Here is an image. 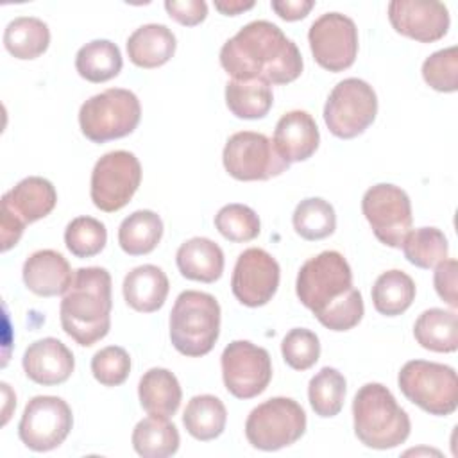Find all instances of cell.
Masks as SVG:
<instances>
[{
	"label": "cell",
	"mask_w": 458,
	"mask_h": 458,
	"mask_svg": "<svg viewBox=\"0 0 458 458\" xmlns=\"http://www.w3.org/2000/svg\"><path fill=\"white\" fill-rule=\"evenodd\" d=\"M220 64L236 81L259 79L268 84L293 82L304 66L297 45L267 20H254L227 39Z\"/></svg>",
	"instance_id": "6da1fadb"
},
{
	"label": "cell",
	"mask_w": 458,
	"mask_h": 458,
	"mask_svg": "<svg viewBox=\"0 0 458 458\" xmlns=\"http://www.w3.org/2000/svg\"><path fill=\"white\" fill-rule=\"evenodd\" d=\"M295 293L331 331L352 329L365 311L361 293L352 286L351 267L336 250H324L301 267Z\"/></svg>",
	"instance_id": "7a4b0ae2"
},
{
	"label": "cell",
	"mask_w": 458,
	"mask_h": 458,
	"mask_svg": "<svg viewBox=\"0 0 458 458\" xmlns=\"http://www.w3.org/2000/svg\"><path fill=\"white\" fill-rule=\"evenodd\" d=\"M111 276L102 267L77 268L59 308L63 331L79 345L89 347L111 327Z\"/></svg>",
	"instance_id": "3957f363"
},
{
	"label": "cell",
	"mask_w": 458,
	"mask_h": 458,
	"mask_svg": "<svg viewBox=\"0 0 458 458\" xmlns=\"http://www.w3.org/2000/svg\"><path fill=\"white\" fill-rule=\"evenodd\" d=\"M354 435L372 449H392L410 437V417L381 383L363 385L352 401Z\"/></svg>",
	"instance_id": "277c9868"
},
{
	"label": "cell",
	"mask_w": 458,
	"mask_h": 458,
	"mask_svg": "<svg viewBox=\"0 0 458 458\" xmlns=\"http://www.w3.org/2000/svg\"><path fill=\"white\" fill-rule=\"evenodd\" d=\"M220 335V304L206 292L184 290L170 311V340L184 356L208 354Z\"/></svg>",
	"instance_id": "5b68a950"
},
{
	"label": "cell",
	"mask_w": 458,
	"mask_h": 458,
	"mask_svg": "<svg viewBox=\"0 0 458 458\" xmlns=\"http://www.w3.org/2000/svg\"><path fill=\"white\" fill-rule=\"evenodd\" d=\"M403 395L429 415L447 417L458 406V377L449 365L411 360L403 365L397 376Z\"/></svg>",
	"instance_id": "8992f818"
},
{
	"label": "cell",
	"mask_w": 458,
	"mask_h": 458,
	"mask_svg": "<svg viewBox=\"0 0 458 458\" xmlns=\"http://www.w3.org/2000/svg\"><path fill=\"white\" fill-rule=\"evenodd\" d=\"M138 97L123 88H109L89 97L79 109L82 134L93 143H106L129 136L140 123Z\"/></svg>",
	"instance_id": "52a82bcc"
},
{
	"label": "cell",
	"mask_w": 458,
	"mask_h": 458,
	"mask_svg": "<svg viewBox=\"0 0 458 458\" xmlns=\"http://www.w3.org/2000/svg\"><path fill=\"white\" fill-rule=\"evenodd\" d=\"M306 431V413L290 397H272L258 404L245 420L249 444L261 451H277L295 444Z\"/></svg>",
	"instance_id": "ba28073f"
},
{
	"label": "cell",
	"mask_w": 458,
	"mask_h": 458,
	"mask_svg": "<svg viewBox=\"0 0 458 458\" xmlns=\"http://www.w3.org/2000/svg\"><path fill=\"white\" fill-rule=\"evenodd\" d=\"M377 114V97L372 86L358 77L340 81L324 106V122L329 132L342 140L363 134Z\"/></svg>",
	"instance_id": "9c48e42d"
},
{
	"label": "cell",
	"mask_w": 458,
	"mask_h": 458,
	"mask_svg": "<svg viewBox=\"0 0 458 458\" xmlns=\"http://www.w3.org/2000/svg\"><path fill=\"white\" fill-rule=\"evenodd\" d=\"M57 191L45 177H25L2 195V250L18 243L27 224L50 215L55 208Z\"/></svg>",
	"instance_id": "30bf717a"
},
{
	"label": "cell",
	"mask_w": 458,
	"mask_h": 458,
	"mask_svg": "<svg viewBox=\"0 0 458 458\" xmlns=\"http://www.w3.org/2000/svg\"><path fill=\"white\" fill-rule=\"evenodd\" d=\"M222 161L225 172L238 181H268L288 170L270 138L261 132L242 131L225 141Z\"/></svg>",
	"instance_id": "8fae6325"
},
{
	"label": "cell",
	"mask_w": 458,
	"mask_h": 458,
	"mask_svg": "<svg viewBox=\"0 0 458 458\" xmlns=\"http://www.w3.org/2000/svg\"><path fill=\"white\" fill-rule=\"evenodd\" d=\"M141 182V165L132 152L113 150L93 166L89 195L93 204L106 213H114L129 204Z\"/></svg>",
	"instance_id": "7c38bea8"
},
{
	"label": "cell",
	"mask_w": 458,
	"mask_h": 458,
	"mask_svg": "<svg viewBox=\"0 0 458 458\" xmlns=\"http://www.w3.org/2000/svg\"><path fill=\"white\" fill-rule=\"evenodd\" d=\"M361 211L381 243L401 249L413 222L411 202L403 188L390 182L374 184L361 199Z\"/></svg>",
	"instance_id": "4fadbf2b"
},
{
	"label": "cell",
	"mask_w": 458,
	"mask_h": 458,
	"mask_svg": "<svg viewBox=\"0 0 458 458\" xmlns=\"http://www.w3.org/2000/svg\"><path fill=\"white\" fill-rule=\"evenodd\" d=\"M220 365L227 392L238 399L259 395L272 379L268 351L247 340L231 342L220 356Z\"/></svg>",
	"instance_id": "5bb4252c"
},
{
	"label": "cell",
	"mask_w": 458,
	"mask_h": 458,
	"mask_svg": "<svg viewBox=\"0 0 458 458\" xmlns=\"http://www.w3.org/2000/svg\"><path fill=\"white\" fill-rule=\"evenodd\" d=\"M73 426L68 403L55 395L32 397L20 419V440L32 451H50L59 447Z\"/></svg>",
	"instance_id": "9a60e30c"
},
{
	"label": "cell",
	"mask_w": 458,
	"mask_h": 458,
	"mask_svg": "<svg viewBox=\"0 0 458 458\" xmlns=\"http://www.w3.org/2000/svg\"><path fill=\"white\" fill-rule=\"evenodd\" d=\"M308 41L313 59L327 72L347 70L358 55L356 23L340 13L318 16L308 30Z\"/></svg>",
	"instance_id": "2e32d148"
},
{
	"label": "cell",
	"mask_w": 458,
	"mask_h": 458,
	"mask_svg": "<svg viewBox=\"0 0 458 458\" xmlns=\"http://www.w3.org/2000/svg\"><path fill=\"white\" fill-rule=\"evenodd\" d=\"M279 263L263 249H245L234 265L231 277L233 295L249 308L265 306L279 286Z\"/></svg>",
	"instance_id": "e0dca14e"
},
{
	"label": "cell",
	"mask_w": 458,
	"mask_h": 458,
	"mask_svg": "<svg viewBox=\"0 0 458 458\" xmlns=\"http://www.w3.org/2000/svg\"><path fill=\"white\" fill-rule=\"evenodd\" d=\"M388 20L395 32L420 43L442 39L449 30V11L442 2L392 0Z\"/></svg>",
	"instance_id": "ac0fdd59"
},
{
	"label": "cell",
	"mask_w": 458,
	"mask_h": 458,
	"mask_svg": "<svg viewBox=\"0 0 458 458\" xmlns=\"http://www.w3.org/2000/svg\"><path fill=\"white\" fill-rule=\"evenodd\" d=\"M21 363L27 377L43 386L64 383L75 369L72 351L52 336L30 344L23 352Z\"/></svg>",
	"instance_id": "d6986e66"
},
{
	"label": "cell",
	"mask_w": 458,
	"mask_h": 458,
	"mask_svg": "<svg viewBox=\"0 0 458 458\" xmlns=\"http://www.w3.org/2000/svg\"><path fill=\"white\" fill-rule=\"evenodd\" d=\"M272 143L288 165L306 161L318 148V127L310 113L301 109L288 111L277 120Z\"/></svg>",
	"instance_id": "ffe728a7"
},
{
	"label": "cell",
	"mask_w": 458,
	"mask_h": 458,
	"mask_svg": "<svg viewBox=\"0 0 458 458\" xmlns=\"http://www.w3.org/2000/svg\"><path fill=\"white\" fill-rule=\"evenodd\" d=\"M21 276L25 286L39 297L64 295L73 281L70 263L52 249L32 252L23 263Z\"/></svg>",
	"instance_id": "44dd1931"
},
{
	"label": "cell",
	"mask_w": 458,
	"mask_h": 458,
	"mask_svg": "<svg viewBox=\"0 0 458 458\" xmlns=\"http://www.w3.org/2000/svg\"><path fill=\"white\" fill-rule=\"evenodd\" d=\"M168 290V277L156 265H140L132 268L122 284L125 302L140 313L157 311L165 304Z\"/></svg>",
	"instance_id": "7402d4cb"
},
{
	"label": "cell",
	"mask_w": 458,
	"mask_h": 458,
	"mask_svg": "<svg viewBox=\"0 0 458 458\" xmlns=\"http://www.w3.org/2000/svg\"><path fill=\"white\" fill-rule=\"evenodd\" d=\"M175 263L182 277L200 283H215L224 272V252L209 238L195 236L181 243Z\"/></svg>",
	"instance_id": "603a6c76"
},
{
	"label": "cell",
	"mask_w": 458,
	"mask_h": 458,
	"mask_svg": "<svg viewBox=\"0 0 458 458\" xmlns=\"http://www.w3.org/2000/svg\"><path fill=\"white\" fill-rule=\"evenodd\" d=\"M175 45V36L166 25L147 23L129 36L127 55L140 68H157L172 59Z\"/></svg>",
	"instance_id": "cb8c5ba5"
},
{
	"label": "cell",
	"mask_w": 458,
	"mask_h": 458,
	"mask_svg": "<svg viewBox=\"0 0 458 458\" xmlns=\"http://www.w3.org/2000/svg\"><path fill=\"white\" fill-rule=\"evenodd\" d=\"M138 397L148 415L168 419L179 410L182 390L177 377L168 369L154 367L141 376Z\"/></svg>",
	"instance_id": "d4e9b609"
},
{
	"label": "cell",
	"mask_w": 458,
	"mask_h": 458,
	"mask_svg": "<svg viewBox=\"0 0 458 458\" xmlns=\"http://www.w3.org/2000/svg\"><path fill=\"white\" fill-rule=\"evenodd\" d=\"M417 344L433 352H454L458 349V315L454 310L429 308L413 324Z\"/></svg>",
	"instance_id": "484cf974"
},
{
	"label": "cell",
	"mask_w": 458,
	"mask_h": 458,
	"mask_svg": "<svg viewBox=\"0 0 458 458\" xmlns=\"http://www.w3.org/2000/svg\"><path fill=\"white\" fill-rule=\"evenodd\" d=\"M131 442L134 451L143 458H166L177 453L181 437L166 417L148 415L134 426Z\"/></svg>",
	"instance_id": "4316f807"
},
{
	"label": "cell",
	"mask_w": 458,
	"mask_h": 458,
	"mask_svg": "<svg viewBox=\"0 0 458 458\" xmlns=\"http://www.w3.org/2000/svg\"><path fill=\"white\" fill-rule=\"evenodd\" d=\"M163 236V220L150 209H138L125 216L118 227V243L129 256L152 252Z\"/></svg>",
	"instance_id": "83f0119b"
},
{
	"label": "cell",
	"mask_w": 458,
	"mask_h": 458,
	"mask_svg": "<svg viewBox=\"0 0 458 458\" xmlns=\"http://www.w3.org/2000/svg\"><path fill=\"white\" fill-rule=\"evenodd\" d=\"M225 104L236 118L258 120L268 114L274 95L268 82L259 79L229 81L225 84Z\"/></svg>",
	"instance_id": "f1b7e54d"
},
{
	"label": "cell",
	"mask_w": 458,
	"mask_h": 458,
	"mask_svg": "<svg viewBox=\"0 0 458 458\" xmlns=\"http://www.w3.org/2000/svg\"><path fill=\"white\" fill-rule=\"evenodd\" d=\"M227 411L224 403L209 394L195 395L184 408L182 424L186 431L202 442L215 440L225 429Z\"/></svg>",
	"instance_id": "f546056e"
},
{
	"label": "cell",
	"mask_w": 458,
	"mask_h": 458,
	"mask_svg": "<svg viewBox=\"0 0 458 458\" xmlns=\"http://www.w3.org/2000/svg\"><path fill=\"white\" fill-rule=\"evenodd\" d=\"M50 45L48 25L34 16H18L4 30V47L16 59H36Z\"/></svg>",
	"instance_id": "4dcf8cb0"
},
{
	"label": "cell",
	"mask_w": 458,
	"mask_h": 458,
	"mask_svg": "<svg viewBox=\"0 0 458 458\" xmlns=\"http://www.w3.org/2000/svg\"><path fill=\"white\" fill-rule=\"evenodd\" d=\"M120 48L109 39H93L79 48L75 55L77 73L89 82H106L122 70Z\"/></svg>",
	"instance_id": "1f68e13d"
},
{
	"label": "cell",
	"mask_w": 458,
	"mask_h": 458,
	"mask_svg": "<svg viewBox=\"0 0 458 458\" xmlns=\"http://www.w3.org/2000/svg\"><path fill=\"white\" fill-rule=\"evenodd\" d=\"M372 304L385 317L404 313L415 299V283L403 270L383 272L372 286Z\"/></svg>",
	"instance_id": "d6a6232c"
},
{
	"label": "cell",
	"mask_w": 458,
	"mask_h": 458,
	"mask_svg": "<svg viewBox=\"0 0 458 458\" xmlns=\"http://www.w3.org/2000/svg\"><path fill=\"white\" fill-rule=\"evenodd\" d=\"M347 383L342 372L333 367L320 369L308 385V399L318 417H335L344 408Z\"/></svg>",
	"instance_id": "836d02e7"
},
{
	"label": "cell",
	"mask_w": 458,
	"mask_h": 458,
	"mask_svg": "<svg viewBox=\"0 0 458 458\" xmlns=\"http://www.w3.org/2000/svg\"><path fill=\"white\" fill-rule=\"evenodd\" d=\"M292 224L301 238L317 242L335 233L336 215L327 200L320 197H310L297 204L292 215Z\"/></svg>",
	"instance_id": "e575fe53"
},
{
	"label": "cell",
	"mask_w": 458,
	"mask_h": 458,
	"mask_svg": "<svg viewBox=\"0 0 458 458\" xmlns=\"http://www.w3.org/2000/svg\"><path fill=\"white\" fill-rule=\"evenodd\" d=\"M404 258L419 268H433L447 259L449 243L445 234L437 227H419L410 231L403 242Z\"/></svg>",
	"instance_id": "d590c367"
},
{
	"label": "cell",
	"mask_w": 458,
	"mask_h": 458,
	"mask_svg": "<svg viewBox=\"0 0 458 458\" xmlns=\"http://www.w3.org/2000/svg\"><path fill=\"white\" fill-rule=\"evenodd\" d=\"M218 233L234 243L254 240L261 231V222L256 211L245 204H227L215 215Z\"/></svg>",
	"instance_id": "8d00e7d4"
},
{
	"label": "cell",
	"mask_w": 458,
	"mask_h": 458,
	"mask_svg": "<svg viewBox=\"0 0 458 458\" xmlns=\"http://www.w3.org/2000/svg\"><path fill=\"white\" fill-rule=\"evenodd\" d=\"M106 242V225L93 216H77L64 229V243L75 258L97 256Z\"/></svg>",
	"instance_id": "74e56055"
},
{
	"label": "cell",
	"mask_w": 458,
	"mask_h": 458,
	"mask_svg": "<svg viewBox=\"0 0 458 458\" xmlns=\"http://www.w3.org/2000/svg\"><path fill=\"white\" fill-rule=\"evenodd\" d=\"M422 77L429 88L440 93L458 89V48L447 47L433 52L422 63Z\"/></svg>",
	"instance_id": "f35d334b"
},
{
	"label": "cell",
	"mask_w": 458,
	"mask_h": 458,
	"mask_svg": "<svg viewBox=\"0 0 458 458\" xmlns=\"http://www.w3.org/2000/svg\"><path fill=\"white\" fill-rule=\"evenodd\" d=\"M281 352L288 367L293 370H308L320 358L318 336L306 327L290 329L281 342Z\"/></svg>",
	"instance_id": "ab89813d"
},
{
	"label": "cell",
	"mask_w": 458,
	"mask_h": 458,
	"mask_svg": "<svg viewBox=\"0 0 458 458\" xmlns=\"http://www.w3.org/2000/svg\"><path fill=\"white\" fill-rule=\"evenodd\" d=\"M93 377L104 386L122 385L131 372V358L123 347L107 345L91 358Z\"/></svg>",
	"instance_id": "60d3db41"
},
{
	"label": "cell",
	"mask_w": 458,
	"mask_h": 458,
	"mask_svg": "<svg viewBox=\"0 0 458 458\" xmlns=\"http://www.w3.org/2000/svg\"><path fill=\"white\" fill-rule=\"evenodd\" d=\"M456 274H458V261L456 259H444L437 265L433 284L438 297L447 302L453 310L458 308V293H456Z\"/></svg>",
	"instance_id": "b9f144b4"
},
{
	"label": "cell",
	"mask_w": 458,
	"mask_h": 458,
	"mask_svg": "<svg viewBox=\"0 0 458 458\" xmlns=\"http://www.w3.org/2000/svg\"><path fill=\"white\" fill-rule=\"evenodd\" d=\"M165 9L181 25L193 27L206 20L208 4L204 0H166Z\"/></svg>",
	"instance_id": "7bdbcfd3"
},
{
	"label": "cell",
	"mask_w": 458,
	"mask_h": 458,
	"mask_svg": "<svg viewBox=\"0 0 458 458\" xmlns=\"http://www.w3.org/2000/svg\"><path fill=\"white\" fill-rule=\"evenodd\" d=\"M272 9L276 14L286 21L302 20L313 9V0H272Z\"/></svg>",
	"instance_id": "ee69618b"
},
{
	"label": "cell",
	"mask_w": 458,
	"mask_h": 458,
	"mask_svg": "<svg viewBox=\"0 0 458 458\" xmlns=\"http://www.w3.org/2000/svg\"><path fill=\"white\" fill-rule=\"evenodd\" d=\"M254 2H242V0H215V9H218L225 16H236L247 9H252Z\"/></svg>",
	"instance_id": "f6af8a7d"
}]
</instances>
